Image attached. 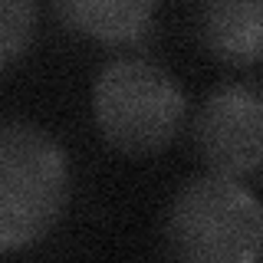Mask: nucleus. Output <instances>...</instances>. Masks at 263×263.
<instances>
[{"label":"nucleus","instance_id":"obj_7","mask_svg":"<svg viewBox=\"0 0 263 263\" xmlns=\"http://www.w3.org/2000/svg\"><path fill=\"white\" fill-rule=\"evenodd\" d=\"M33 27H36V7L27 0H4L0 4V63L10 66L27 49Z\"/></svg>","mask_w":263,"mask_h":263},{"label":"nucleus","instance_id":"obj_3","mask_svg":"<svg viewBox=\"0 0 263 263\" xmlns=\"http://www.w3.org/2000/svg\"><path fill=\"white\" fill-rule=\"evenodd\" d=\"M92 112L109 145L125 155H152L178 135L184 96L158 63L125 56L96 76Z\"/></svg>","mask_w":263,"mask_h":263},{"label":"nucleus","instance_id":"obj_4","mask_svg":"<svg viewBox=\"0 0 263 263\" xmlns=\"http://www.w3.org/2000/svg\"><path fill=\"white\" fill-rule=\"evenodd\" d=\"M191 135L214 175L263 171V89L243 82L214 89L194 115Z\"/></svg>","mask_w":263,"mask_h":263},{"label":"nucleus","instance_id":"obj_1","mask_svg":"<svg viewBox=\"0 0 263 263\" xmlns=\"http://www.w3.org/2000/svg\"><path fill=\"white\" fill-rule=\"evenodd\" d=\"M175 263H260L263 204L227 175H197L175 194L164 217Z\"/></svg>","mask_w":263,"mask_h":263},{"label":"nucleus","instance_id":"obj_6","mask_svg":"<svg viewBox=\"0 0 263 263\" xmlns=\"http://www.w3.org/2000/svg\"><path fill=\"white\" fill-rule=\"evenodd\" d=\"M53 13L69 30L86 33L102 43H135L152 30L155 4L145 0H66Z\"/></svg>","mask_w":263,"mask_h":263},{"label":"nucleus","instance_id":"obj_2","mask_svg":"<svg viewBox=\"0 0 263 263\" xmlns=\"http://www.w3.org/2000/svg\"><path fill=\"white\" fill-rule=\"evenodd\" d=\"M66 204L63 148L40 125L7 119L0 125V243L30 247L60 220Z\"/></svg>","mask_w":263,"mask_h":263},{"label":"nucleus","instance_id":"obj_5","mask_svg":"<svg viewBox=\"0 0 263 263\" xmlns=\"http://www.w3.org/2000/svg\"><path fill=\"white\" fill-rule=\"evenodd\" d=\"M201 46L230 66L263 63V4L253 0H214L194 16Z\"/></svg>","mask_w":263,"mask_h":263}]
</instances>
